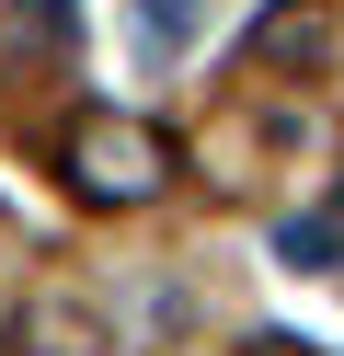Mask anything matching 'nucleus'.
<instances>
[{
    "instance_id": "nucleus-3",
    "label": "nucleus",
    "mask_w": 344,
    "mask_h": 356,
    "mask_svg": "<svg viewBox=\"0 0 344 356\" xmlns=\"http://www.w3.org/2000/svg\"><path fill=\"white\" fill-rule=\"evenodd\" d=\"M206 12H218V0H138V35L172 58V47H195V24H206Z\"/></svg>"
},
{
    "instance_id": "nucleus-5",
    "label": "nucleus",
    "mask_w": 344,
    "mask_h": 356,
    "mask_svg": "<svg viewBox=\"0 0 344 356\" xmlns=\"http://www.w3.org/2000/svg\"><path fill=\"white\" fill-rule=\"evenodd\" d=\"M252 356H321V345H252Z\"/></svg>"
},
{
    "instance_id": "nucleus-4",
    "label": "nucleus",
    "mask_w": 344,
    "mask_h": 356,
    "mask_svg": "<svg viewBox=\"0 0 344 356\" xmlns=\"http://www.w3.org/2000/svg\"><path fill=\"white\" fill-rule=\"evenodd\" d=\"M23 333H35L46 356H92V345H104V333H92L81 310H58V299H35V310H23Z\"/></svg>"
},
{
    "instance_id": "nucleus-1",
    "label": "nucleus",
    "mask_w": 344,
    "mask_h": 356,
    "mask_svg": "<svg viewBox=\"0 0 344 356\" xmlns=\"http://www.w3.org/2000/svg\"><path fill=\"white\" fill-rule=\"evenodd\" d=\"M69 172H81V195H161V138L149 127H126V115H92L81 138H69Z\"/></svg>"
},
{
    "instance_id": "nucleus-2",
    "label": "nucleus",
    "mask_w": 344,
    "mask_h": 356,
    "mask_svg": "<svg viewBox=\"0 0 344 356\" xmlns=\"http://www.w3.org/2000/svg\"><path fill=\"white\" fill-rule=\"evenodd\" d=\"M275 253H287V264H333V253H344V195H333V207H310V218H287Z\"/></svg>"
}]
</instances>
